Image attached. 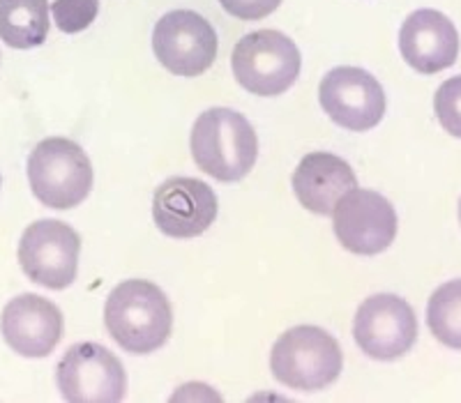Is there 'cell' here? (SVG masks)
I'll return each instance as SVG.
<instances>
[{
  "label": "cell",
  "mask_w": 461,
  "mask_h": 403,
  "mask_svg": "<svg viewBox=\"0 0 461 403\" xmlns=\"http://www.w3.org/2000/svg\"><path fill=\"white\" fill-rule=\"evenodd\" d=\"M104 323L111 339L122 351L148 355L162 348L171 335V302L155 283L130 279L111 291L104 307Z\"/></svg>",
  "instance_id": "obj_1"
},
{
  "label": "cell",
  "mask_w": 461,
  "mask_h": 403,
  "mask_svg": "<svg viewBox=\"0 0 461 403\" xmlns=\"http://www.w3.org/2000/svg\"><path fill=\"white\" fill-rule=\"evenodd\" d=\"M257 131L245 115L220 106L199 115L192 130V157L210 178L236 183L257 164Z\"/></svg>",
  "instance_id": "obj_2"
},
{
  "label": "cell",
  "mask_w": 461,
  "mask_h": 403,
  "mask_svg": "<svg viewBox=\"0 0 461 403\" xmlns=\"http://www.w3.org/2000/svg\"><path fill=\"white\" fill-rule=\"evenodd\" d=\"M344 355L332 335L314 325H298L284 332L270 353V369L282 385L300 392H316L339 378Z\"/></svg>",
  "instance_id": "obj_3"
},
{
  "label": "cell",
  "mask_w": 461,
  "mask_h": 403,
  "mask_svg": "<svg viewBox=\"0 0 461 403\" xmlns=\"http://www.w3.org/2000/svg\"><path fill=\"white\" fill-rule=\"evenodd\" d=\"M28 180L35 199L47 208L69 210L86 201L93 187V166L81 146L69 139H47L28 159Z\"/></svg>",
  "instance_id": "obj_4"
},
{
  "label": "cell",
  "mask_w": 461,
  "mask_h": 403,
  "mask_svg": "<svg viewBox=\"0 0 461 403\" xmlns=\"http://www.w3.org/2000/svg\"><path fill=\"white\" fill-rule=\"evenodd\" d=\"M298 47L279 31L249 32L236 44L230 67L238 84L252 94L277 97L295 84L300 74Z\"/></svg>",
  "instance_id": "obj_5"
},
{
  "label": "cell",
  "mask_w": 461,
  "mask_h": 403,
  "mask_svg": "<svg viewBox=\"0 0 461 403\" xmlns=\"http://www.w3.org/2000/svg\"><path fill=\"white\" fill-rule=\"evenodd\" d=\"M58 390L72 403H113L125 397L122 362L100 344L69 345L56 369Z\"/></svg>",
  "instance_id": "obj_6"
},
{
  "label": "cell",
  "mask_w": 461,
  "mask_h": 403,
  "mask_svg": "<svg viewBox=\"0 0 461 403\" xmlns=\"http://www.w3.org/2000/svg\"><path fill=\"white\" fill-rule=\"evenodd\" d=\"M81 240L72 226L42 219L28 226L19 242V263L31 282L63 291L77 279Z\"/></svg>",
  "instance_id": "obj_7"
},
{
  "label": "cell",
  "mask_w": 461,
  "mask_h": 403,
  "mask_svg": "<svg viewBox=\"0 0 461 403\" xmlns=\"http://www.w3.org/2000/svg\"><path fill=\"white\" fill-rule=\"evenodd\" d=\"M335 236L357 256L385 252L397 236V212L385 196L372 189H351L332 210Z\"/></svg>",
  "instance_id": "obj_8"
},
{
  "label": "cell",
  "mask_w": 461,
  "mask_h": 403,
  "mask_svg": "<svg viewBox=\"0 0 461 403\" xmlns=\"http://www.w3.org/2000/svg\"><path fill=\"white\" fill-rule=\"evenodd\" d=\"M152 51L176 76H201L215 63L217 32L196 12H168L152 31Z\"/></svg>",
  "instance_id": "obj_9"
},
{
  "label": "cell",
  "mask_w": 461,
  "mask_h": 403,
  "mask_svg": "<svg viewBox=\"0 0 461 403\" xmlns=\"http://www.w3.org/2000/svg\"><path fill=\"white\" fill-rule=\"evenodd\" d=\"M353 336L365 355L374 360H397L418 339V318L406 300L397 295H374L360 304L353 320Z\"/></svg>",
  "instance_id": "obj_10"
},
{
  "label": "cell",
  "mask_w": 461,
  "mask_h": 403,
  "mask_svg": "<svg viewBox=\"0 0 461 403\" xmlns=\"http://www.w3.org/2000/svg\"><path fill=\"white\" fill-rule=\"evenodd\" d=\"M321 106L335 125L369 131L385 115V93L376 76L360 67H335L321 81Z\"/></svg>",
  "instance_id": "obj_11"
},
{
  "label": "cell",
  "mask_w": 461,
  "mask_h": 403,
  "mask_svg": "<svg viewBox=\"0 0 461 403\" xmlns=\"http://www.w3.org/2000/svg\"><path fill=\"white\" fill-rule=\"evenodd\" d=\"M152 217L164 236L196 237L215 221L217 196L203 180L171 178L155 192Z\"/></svg>",
  "instance_id": "obj_12"
},
{
  "label": "cell",
  "mask_w": 461,
  "mask_h": 403,
  "mask_svg": "<svg viewBox=\"0 0 461 403\" xmlns=\"http://www.w3.org/2000/svg\"><path fill=\"white\" fill-rule=\"evenodd\" d=\"M63 314L40 295H19L3 309L0 332L22 357H47L63 336Z\"/></svg>",
  "instance_id": "obj_13"
},
{
  "label": "cell",
  "mask_w": 461,
  "mask_h": 403,
  "mask_svg": "<svg viewBox=\"0 0 461 403\" xmlns=\"http://www.w3.org/2000/svg\"><path fill=\"white\" fill-rule=\"evenodd\" d=\"M399 51L415 72H443L456 63L459 32L443 12L418 10L399 31Z\"/></svg>",
  "instance_id": "obj_14"
},
{
  "label": "cell",
  "mask_w": 461,
  "mask_h": 403,
  "mask_svg": "<svg viewBox=\"0 0 461 403\" xmlns=\"http://www.w3.org/2000/svg\"><path fill=\"white\" fill-rule=\"evenodd\" d=\"M357 187L353 168L332 152H312L294 173V192L314 215H332L344 194Z\"/></svg>",
  "instance_id": "obj_15"
},
{
  "label": "cell",
  "mask_w": 461,
  "mask_h": 403,
  "mask_svg": "<svg viewBox=\"0 0 461 403\" xmlns=\"http://www.w3.org/2000/svg\"><path fill=\"white\" fill-rule=\"evenodd\" d=\"M47 0H0V40L12 49H32L47 42Z\"/></svg>",
  "instance_id": "obj_16"
},
{
  "label": "cell",
  "mask_w": 461,
  "mask_h": 403,
  "mask_svg": "<svg viewBox=\"0 0 461 403\" xmlns=\"http://www.w3.org/2000/svg\"><path fill=\"white\" fill-rule=\"evenodd\" d=\"M427 325L440 344L461 351V279L436 288L427 304Z\"/></svg>",
  "instance_id": "obj_17"
},
{
  "label": "cell",
  "mask_w": 461,
  "mask_h": 403,
  "mask_svg": "<svg viewBox=\"0 0 461 403\" xmlns=\"http://www.w3.org/2000/svg\"><path fill=\"white\" fill-rule=\"evenodd\" d=\"M100 0H56L51 14L56 26L68 35L81 32L97 19Z\"/></svg>",
  "instance_id": "obj_18"
},
{
  "label": "cell",
  "mask_w": 461,
  "mask_h": 403,
  "mask_svg": "<svg viewBox=\"0 0 461 403\" xmlns=\"http://www.w3.org/2000/svg\"><path fill=\"white\" fill-rule=\"evenodd\" d=\"M434 109L440 127L461 139V76H452L436 90Z\"/></svg>",
  "instance_id": "obj_19"
},
{
  "label": "cell",
  "mask_w": 461,
  "mask_h": 403,
  "mask_svg": "<svg viewBox=\"0 0 461 403\" xmlns=\"http://www.w3.org/2000/svg\"><path fill=\"white\" fill-rule=\"evenodd\" d=\"M220 5L230 16L242 19V22H258V19L273 14L282 5V0H220Z\"/></svg>",
  "instance_id": "obj_20"
},
{
  "label": "cell",
  "mask_w": 461,
  "mask_h": 403,
  "mask_svg": "<svg viewBox=\"0 0 461 403\" xmlns=\"http://www.w3.org/2000/svg\"><path fill=\"white\" fill-rule=\"evenodd\" d=\"M459 221H461V201H459Z\"/></svg>",
  "instance_id": "obj_21"
}]
</instances>
